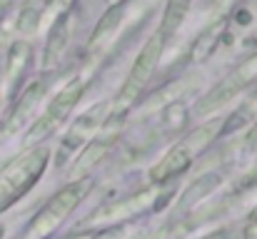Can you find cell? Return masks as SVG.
Here are the masks:
<instances>
[{"mask_svg": "<svg viewBox=\"0 0 257 239\" xmlns=\"http://www.w3.org/2000/svg\"><path fill=\"white\" fill-rule=\"evenodd\" d=\"M5 237V227H3V224H0V239Z\"/></svg>", "mask_w": 257, "mask_h": 239, "instance_id": "21", "label": "cell"}, {"mask_svg": "<svg viewBox=\"0 0 257 239\" xmlns=\"http://www.w3.org/2000/svg\"><path fill=\"white\" fill-rule=\"evenodd\" d=\"M30 58H33L30 43H25V40L13 43V48H10V53H8V68H5V75H3V82H8V85L13 87V92H15L20 78L25 75V70H28V65H30Z\"/></svg>", "mask_w": 257, "mask_h": 239, "instance_id": "13", "label": "cell"}, {"mask_svg": "<svg viewBox=\"0 0 257 239\" xmlns=\"http://www.w3.org/2000/svg\"><path fill=\"white\" fill-rule=\"evenodd\" d=\"M190 8H192V0H168V3H165L163 20H160V28H158V33H160L165 40H170L172 35L182 28V23H185Z\"/></svg>", "mask_w": 257, "mask_h": 239, "instance_id": "14", "label": "cell"}, {"mask_svg": "<svg viewBox=\"0 0 257 239\" xmlns=\"http://www.w3.org/2000/svg\"><path fill=\"white\" fill-rule=\"evenodd\" d=\"M165 43H168V40H165L160 33H155V35L140 48V53H138V58H135V63H133L127 78L122 82L120 92H117L115 100L110 102L107 120H122V117L127 115V110H130V107L140 100V95L148 90L150 80H153L155 70H158V63H160V58H163Z\"/></svg>", "mask_w": 257, "mask_h": 239, "instance_id": "2", "label": "cell"}, {"mask_svg": "<svg viewBox=\"0 0 257 239\" xmlns=\"http://www.w3.org/2000/svg\"><path fill=\"white\" fill-rule=\"evenodd\" d=\"M83 194H85V182H70L63 189H58L43 204V209L33 217V222L25 232V239H48L68 219V214L80 204Z\"/></svg>", "mask_w": 257, "mask_h": 239, "instance_id": "4", "label": "cell"}, {"mask_svg": "<svg viewBox=\"0 0 257 239\" xmlns=\"http://www.w3.org/2000/svg\"><path fill=\"white\" fill-rule=\"evenodd\" d=\"M247 142H250V145H257V120H255V127H252L250 137H247Z\"/></svg>", "mask_w": 257, "mask_h": 239, "instance_id": "18", "label": "cell"}, {"mask_svg": "<svg viewBox=\"0 0 257 239\" xmlns=\"http://www.w3.org/2000/svg\"><path fill=\"white\" fill-rule=\"evenodd\" d=\"M48 162H50V147L35 145L0 169V212L10 209L38 184V179L48 169Z\"/></svg>", "mask_w": 257, "mask_h": 239, "instance_id": "1", "label": "cell"}, {"mask_svg": "<svg viewBox=\"0 0 257 239\" xmlns=\"http://www.w3.org/2000/svg\"><path fill=\"white\" fill-rule=\"evenodd\" d=\"M107 112H110V105H107V102H100V105H95L92 110H87L80 120H75L73 130L65 135V140H63V145H60V152H58L60 159H58V162H65L70 152L85 147L87 142L95 137V130L107 120Z\"/></svg>", "mask_w": 257, "mask_h": 239, "instance_id": "7", "label": "cell"}, {"mask_svg": "<svg viewBox=\"0 0 257 239\" xmlns=\"http://www.w3.org/2000/svg\"><path fill=\"white\" fill-rule=\"evenodd\" d=\"M0 105H3V70H0Z\"/></svg>", "mask_w": 257, "mask_h": 239, "instance_id": "19", "label": "cell"}, {"mask_svg": "<svg viewBox=\"0 0 257 239\" xmlns=\"http://www.w3.org/2000/svg\"><path fill=\"white\" fill-rule=\"evenodd\" d=\"M68 40H70V10L55 15V20H53V28H50V33H48L45 50H43V68L58 65L60 55H63L65 48H68Z\"/></svg>", "mask_w": 257, "mask_h": 239, "instance_id": "10", "label": "cell"}, {"mask_svg": "<svg viewBox=\"0 0 257 239\" xmlns=\"http://www.w3.org/2000/svg\"><path fill=\"white\" fill-rule=\"evenodd\" d=\"M257 120V90L255 95L250 97V100H245L225 122H222V127H220V132L217 135H230V132H237V130H242L245 125H255Z\"/></svg>", "mask_w": 257, "mask_h": 239, "instance_id": "15", "label": "cell"}, {"mask_svg": "<svg viewBox=\"0 0 257 239\" xmlns=\"http://www.w3.org/2000/svg\"><path fill=\"white\" fill-rule=\"evenodd\" d=\"M153 202H155V192L145 189V192H140V194H135V197H130V199H122V202H117V204L102 207V209L92 217V222H122V219H133L135 214H140V212H145L148 207H153Z\"/></svg>", "mask_w": 257, "mask_h": 239, "instance_id": "8", "label": "cell"}, {"mask_svg": "<svg viewBox=\"0 0 257 239\" xmlns=\"http://www.w3.org/2000/svg\"><path fill=\"white\" fill-rule=\"evenodd\" d=\"M117 3H127V0H110V5H117Z\"/></svg>", "mask_w": 257, "mask_h": 239, "instance_id": "20", "label": "cell"}, {"mask_svg": "<svg viewBox=\"0 0 257 239\" xmlns=\"http://www.w3.org/2000/svg\"><path fill=\"white\" fill-rule=\"evenodd\" d=\"M83 90H85V80H73V82H68L50 102H48V107L43 110V115L33 122V127H30V132H28V137L33 140V142H38V140H48L68 117H70V112L75 110V105H78V100L83 97Z\"/></svg>", "mask_w": 257, "mask_h": 239, "instance_id": "6", "label": "cell"}, {"mask_svg": "<svg viewBox=\"0 0 257 239\" xmlns=\"http://www.w3.org/2000/svg\"><path fill=\"white\" fill-rule=\"evenodd\" d=\"M112 150V137H92L85 147L80 150V155L75 157V164L70 169V182H83L87 174L92 172V167Z\"/></svg>", "mask_w": 257, "mask_h": 239, "instance_id": "11", "label": "cell"}, {"mask_svg": "<svg viewBox=\"0 0 257 239\" xmlns=\"http://www.w3.org/2000/svg\"><path fill=\"white\" fill-rule=\"evenodd\" d=\"M122 10H125V3H117V5H110V8L102 13V18L97 20V25H95V30H92L90 50H100V48H105V45L112 40V35H115V30H117V25H120V20H122Z\"/></svg>", "mask_w": 257, "mask_h": 239, "instance_id": "12", "label": "cell"}, {"mask_svg": "<svg viewBox=\"0 0 257 239\" xmlns=\"http://www.w3.org/2000/svg\"><path fill=\"white\" fill-rule=\"evenodd\" d=\"M255 78H257V55H252V58H247L245 63H240L230 75H225L202 100H197V105H195V110H192L195 117H205V115H212L215 110L225 107V105H227L230 100H235L245 87H250Z\"/></svg>", "mask_w": 257, "mask_h": 239, "instance_id": "5", "label": "cell"}, {"mask_svg": "<svg viewBox=\"0 0 257 239\" xmlns=\"http://www.w3.org/2000/svg\"><path fill=\"white\" fill-rule=\"evenodd\" d=\"M45 3H48V0H45Z\"/></svg>", "mask_w": 257, "mask_h": 239, "instance_id": "22", "label": "cell"}, {"mask_svg": "<svg viewBox=\"0 0 257 239\" xmlns=\"http://www.w3.org/2000/svg\"><path fill=\"white\" fill-rule=\"evenodd\" d=\"M220 33H222V25H210L197 40H195V45H192V53H190V58L195 60V63H202V60H207L210 55H212V50H215V45H217V40H220Z\"/></svg>", "mask_w": 257, "mask_h": 239, "instance_id": "17", "label": "cell"}, {"mask_svg": "<svg viewBox=\"0 0 257 239\" xmlns=\"http://www.w3.org/2000/svg\"><path fill=\"white\" fill-rule=\"evenodd\" d=\"M43 10H45V0H25V5L20 8V15H18V33L33 35L40 25Z\"/></svg>", "mask_w": 257, "mask_h": 239, "instance_id": "16", "label": "cell"}, {"mask_svg": "<svg viewBox=\"0 0 257 239\" xmlns=\"http://www.w3.org/2000/svg\"><path fill=\"white\" fill-rule=\"evenodd\" d=\"M217 132L220 130H215L212 125H205V127H197L195 132H190L185 140H180L177 145H172L170 150L158 159V164L150 169V179L160 184V182H168V179L180 177L215 137H220Z\"/></svg>", "mask_w": 257, "mask_h": 239, "instance_id": "3", "label": "cell"}, {"mask_svg": "<svg viewBox=\"0 0 257 239\" xmlns=\"http://www.w3.org/2000/svg\"><path fill=\"white\" fill-rule=\"evenodd\" d=\"M43 95H45V82H35V85H30V87L20 95V100L15 102V107H13V112H10V117H8V125H5V132H8V135H10V132H18L20 127H25V125L33 120V115H35V110H38Z\"/></svg>", "mask_w": 257, "mask_h": 239, "instance_id": "9", "label": "cell"}]
</instances>
